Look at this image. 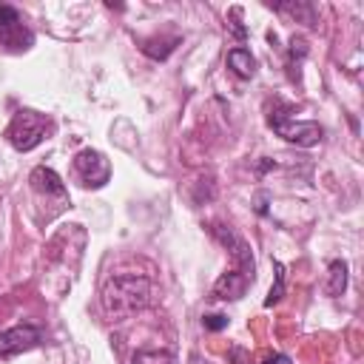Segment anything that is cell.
Here are the masks:
<instances>
[{"instance_id":"obj_11","label":"cell","mask_w":364,"mask_h":364,"mask_svg":"<svg viewBox=\"0 0 364 364\" xmlns=\"http://www.w3.org/2000/svg\"><path fill=\"white\" fill-rule=\"evenodd\" d=\"M347 287V262L333 259L330 262V282H327V296H341Z\"/></svg>"},{"instance_id":"obj_4","label":"cell","mask_w":364,"mask_h":364,"mask_svg":"<svg viewBox=\"0 0 364 364\" xmlns=\"http://www.w3.org/2000/svg\"><path fill=\"white\" fill-rule=\"evenodd\" d=\"M74 173L80 176V182L85 188H102L111 179V162L100 151L85 148L74 156Z\"/></svg>"},{"instance_id":"obj_2","label":"cell","mask_w":364,"mask_h":364,"mask_svg":"<svg viewBox=\"0 0 364 364\" xmlns=\"http://www.w3.org/2000/svg\"><path fill=\"white\" fill-rule=\"evenodd\" d=\"M290 114H293V105L279 102V105L270 111V117H267L270 128H273L279 136H284L287 142H296V145H301V148L316 145V142L321 139V125H318V122H310V119H307V122L290 119Z\"/></svg>"},{"instance_id":"obj_1","label":"cell","mask_w":364,"mask_h":364,"mask_svg":"<svg viewBox=\"0 0 364 364\" xmlns=\"http://www.w3.org/2000/svg\"><path fill=\"white\" fill-rule=\"evenodd\" d=\"M148 296H151V282L145 276H136V273L114 276L102 290V310L111 321H119L134 310L145 307Z\"/></svg>"},{"instance_id":"obj_16","label":"cell","mask_w":364,"mask_h":364,"mask_svg":"<svg viewBox=\"0 0 364 364\" xmlns=\"http://www.w3.org/2000/svg\"><path fill=\"white\" fill-rule=\"evenodd\" d=\"M202 324H205V330H225L228 327V316H222V313H213V316H205L202 318Z\"/></svg>"},{"instance_id":"obj_3","label":"cell","mask_w":364,"mask_h":364,"mask_svg":"<svg viewBox=\"0 0 364 364\" xmlns=\"http://www.w3.org/2000/svg\"><path fill=\"white\" fill-rule=\"evenodd\" d=\"M46 131H48V117L46 114L31 111V108H20L14 114L6 136L17 151H31L46 139Z\"/></svg>"},{"instance_id":"obj_6","label":"cell","mask_w":364,"mask_h":364,"mask_svg":"<svg viewBox=\"0 0 364 364\" xmlns=\"http://www.w3.org/2000/svg\"><path fill=\"white\" fill-rule=\"evenodd\" d=\"M40 344V330L31 327V324H20V327H11L6 333H0V358H11V355H20L31 347Z\"/></svg>"},{"instance_id":"obj_14","label":"cell","mask_w":364,"mask_h":364,"mask_svg":"<svg viewBox=\"0 0 364 364\" xmlns=\"http://www.w3.org/2000/svg\"><path fill=\"white\" fill-rule=\"evenodd\" d=\"M134 364H173V355L165 350H139L134 355Z\"/></svg>"},{"instance_id":"obj_20","label":"cell","mask_w":364,"mask_h":364,"mask_svg":"<svg viewBox=\"0 0 364 364\" xmlns=\"http://www.w3.org/2000/svg\"><path fill=\"white\" fill-rule=\"evenodd\" d=\"M273 168V159H264L262 165H259V173H264V171H270Z\"/></svg>"},{"instance_id":"obj_7","label":"cell","mask_w":364,"mask_h":364,"mask_svg":"<svg viewBox=\"0 0 364 364\" xmlns=\"http://www.w3.org/2000/svg\"><path fill=\"white\" fill-rule=\"evenodd\" d=\"M213 233H216V239L230 250V256H233V262L239 264V270L245 273V276H250L253 279V256H250V247H247V242L245 239H239L230 228H225V225H216L213 228Z\"/></svg>"},{"instance_id":"obj_19","label":"cell","mask_w":364,"mask_h":364,"mask_svg":"<svg viewBox=\"0 0 364 364\" xmlns=\"http://www.w3.org/2000/svg\"><path fill=\"white\" fill-rule=\"evenodd\" d=\"M262 364H290V358H287V355H270V358H264Z\"/></svg>"},{"instance_id":"obj_12","label":"cell","mask_w":364,"mask_h":364,"mask_svg":"<svg viewBox=\"0 0 364 364\" xmlns=\"http://www.w3.org/2000/svg\"><path fill=\"white\" fill-rule=\"evenodd\" d=\"M176 43H179V37H168V40H145V43H142V51H145L148 57H154V60H165V57L176 48Z\"/></svg>"},{"instance_id":"obj_13","label":"cell","mask_w":364,"mask_h":364,"mask_svg":"<svg viewBox=\"0 0 364 364\" xmlns=\"http://www.w3.org/2000/svg\"><path fill=\"white\" fill-rule=\"evenodd\" d=\"M273 270H276V279H273V287H270V293H267V299H264V307L276 304V301L284 296V264H282V262H273Z\"/></svg>"},{"instance_id":"obj_8","label":"cell","mask_w":364,"mask_h":364,"mask_svg":"<svg viewBox=\"0 0 364 364\" xmlns=\"http://www.w3.org/2000/svg\"><path fill=\"white\" fill-rule=\"evenodd\" d=\"M250 282H253V279L245 276L242 270H228V273H222V276L216 279L213 296H216V299H242Z\"/></svg>"},{"instance_id":"obj_17","label":"cell","mask_w":364,"mask_h":364,"mask_svg":"<svg viewBox=\"0 0 364 364\" xmlns=\"http://www.w3.org/2000/svg\"><path fill=\"white\" fill-rule=\"evenodd\" d=\"M267 191H262V193H256V213H267Z\"/></svg>"},{"instance_id":"obj_18","label":"cell","mask_w":364,"mask_h":364,"mask_svg":"<svg viewBox=\"0 0 364 364\" xmlns=\"http://www.w3.org/2000/svg\"><path fill=\"white\" fill-rule=\"evenodd\" d=\"M230 358H233V364H250V361H247V353H245L242 347H233V350H230Z\"/></svg>"},{"instance_id":"obj_10","label":"cell","mask_w":364,"mask_h":364,"mask_svg":"<svg viewBox=\"0 0 364 364\" xmlns=\"http://www.w3.org/2000/svg\"><path fill=\"white\" fill-rule=\"evenodd\" d=\"M228 68H230L236 77L247 80V77H253V74H256V60H253V54H250L247 48L236 46V48H230V51H228Z\"/></svg>"},{"instance_id":"obj_9","label":"cell","mask_w":364,"mask_h":364,"mask_svg":"<svg viewBox=\"0 0 364 364\" xmlns=\"http://www.w3.org/2000/svg\"><path fill=\"white\" fill-rule=\"evenodd\" d=\"M31 185H34V191H40V193H46V196H65V185H63V179L51 171V168H46V165H40V168H34L31 171Z\"/></svg>"},{"instance_id":"obj_5","label":"cell","mask_w":364,"mask_h":364,"mask_svg":"<svg viewBox=\"0 0 364 364\" xmlns=\"http://www.w3.org/2000/svg\"><path fill=\"white\" fill-rule=\"evenodd\" d=\"M34 43V34L23 26V17L14 6H0V46L11 51H26Z\"/></svg>"},{"instance_id":"obj_15","label":"cell","mask_w":364,"mask_h":364,"mask_svg":"<svg viewBox=\"0 0 364 364\" xmlns=\"http://www.w3.org/2000/svg\"><path fill=\"white\" fill-rule=\"evenodd\" d=\"M282 11H290L293 17H301L307 26H316V9L313 6H304V3H296V6H290V3H284V6H279Z\"/></svg>"},{"instance_id":"obj_21","label":"cell","mask_w":364,"mask_h":364,"mask_svg":"<svg viewBox=\"0 0 364 364\" xmlns=\"http://www.w3.org/2000/svg\"><path fill=\"white\" fill-rule=\"evenodd\" d=\"M191 361H193V364H208V361H202V358H199V355H193V358H191Z\"/></svg>"}]
</instances>
